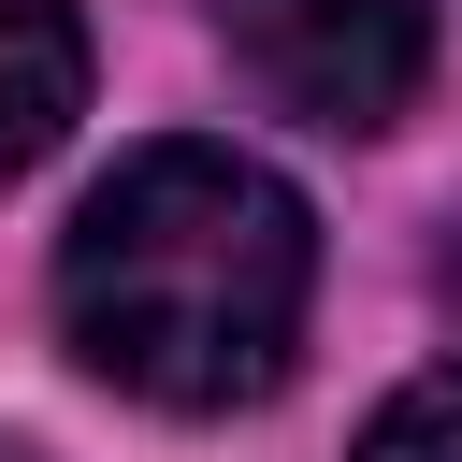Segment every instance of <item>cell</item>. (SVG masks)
Returning <instances> with one entry per match:
<instances>
[{
    "mask_svg": "<svg viewBox=\"0 0 462 462\" xmlns=\"http://www.w3.org/2000/svg\"><path fill=\"white\" fill-rule=\"evenodd\" d=\"M231 58L260 72V101L318 130H390L433 72V14L419 0H231Z\"/></svg>",
    "mask_w": 462,
    "mask_h": 462,
    "instance_id": "cell-2",
    "label": "cell"
},
{
    "mask_svg": "<svg viewBox=\"0 0 462 462\" xmlns=\"http://www.w3.org/2000/svg\"><path fill=\"white\" fill-rule=\"evenodd\" d=\"M361 462H462V361L419 375V390H390L375 433H361Z\"/></svg>",
    "mask_w": 462,
    "mask_h": 462,
    "instance_id": "cell-4",
    "label": "cell"
},
{
    "mask_svg": "<svg viewBox=\"0 0 462 462\" xmlns=\"http://www.w3.org/2000/svg\"><path fill=\"white\" fill-rule=\"evenodd\" d=\"M433 289H448V318H462V231H448V260H433Z\"/></svg>",
    "mask_w": 462,
    "mask_h": 462,
    "instance_id": "cell-5",
    "label": "cell"
},
{
    "mask_svg": "<svg viewBox=\"0 0 462 462\" xmlns=\"http://www.w3.org/2000/svg\"><path fill=\"white\" fill-rule=\"evenodd\" d=\"M0 462H29V448H0Z\"/></svg>",
    "mask_w": 462,
    "mask_h": 462,
    "instance_id": "cell-6",
    "label": "cell"
},
{
    "mask_svg": "<svg viewBox=\"0 0 462 462\" xmlns=\"http://www.w3.org/2000/svg\"><path fill=\"white\" fill-rule=\"evenodd\" d=\"M87 116V14L72 0H0V188Z\"/></svg>",
    "mask_w": 462,
    "mask_h": 462,
    "instance_id": "cell-3",
    "label": "cell"
},
{
    "mask_svg": "<svg viewBox=\"0 0 462 462\" xmlns=\"http://www.w3.org/2000/svg\"><path fill=\"white\" fill-rule=\"evenodd\" d=\"M303 289H318L303 188L245 144H144L58 231L72 361L130 404H173V419L260 404L303 346Z\"/></svg>",
    "mask_w": 462,
    "mask_h": 462,
    "instance_id": "cell-1",
    "label": "cell"
}]
</instances>
